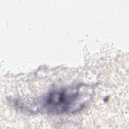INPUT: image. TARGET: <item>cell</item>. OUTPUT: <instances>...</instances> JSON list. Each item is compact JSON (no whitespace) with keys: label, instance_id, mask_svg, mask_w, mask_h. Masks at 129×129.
<instances>
[{"label":"cell","instance_id":"1","mask_svg":"<svg viewBox=\"0 0 129 129\" xmlns=\"http://www.w3.org/2000/svg\"><path fill=\"white\" fill-rule=\"evenodd\" d=\"M81 85L54 90L47 96L44 106L50 112H73L81 109L89 98Z\"/></svg>","mask_w":129,"mask_h":129}]
</instances>
